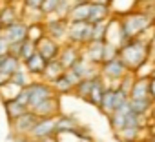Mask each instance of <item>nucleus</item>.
I'll use <instances>...</instances> for the list:
<instances>
[{
    "label": "nucleus",
    "mask_w": 155,
    "mask_h": 142,
    "mask_svg": "<svg viewBox=\"0 0 155 142\" xmlns=\"http://www.w3.org/2000/svg\"><path fill=\"white\" fill-rule=\"evenodd\" d=\"M106 88H108L106 80L99 75V77H97V80H95V84H93V88H91V93H90V97H88V102H90L91 106L99 108V106H101V102H102V97H104Z\"/></svg>",
    "instance_id": "4be33fe9"
},
{
    "label": "nucleus",
    "mask_w": 155,
    "mask_h": 142,
    "mask_svg": "<svg viewBox=\"0 0 155 142\" xmlns=\"http://www.w3.org/2000/svg\"><path fill=\"white\" fill-rule=\"evenodd\" d=\"M46 64H48V60L37 51L33 56H29L28 60H24V66H26V69L29 71V75L35 79H40L42 77V73H44V69H46Z\"/></svg>",
    "instance_id": "dca6fc26"
},
{
    "label": "nucleus",
    "mask_w": 155,
    "mask_h": 142,
    "mask_svg": "<svg viewBox=\"0 0 155 142\" xmlns=\"http://www.w3.org/2000/svg\"><path fill=\"white\" fill-rule=\"evenodd\" d=\"M58 4H60V0H44L42 6H40V9L44 11L46 17H49V15H55V13H57Z\"/></svg>",
    "instance_id": "c9c22d12"
},
{
    "label": "nucleus",
    "mask_w": 155,
    "mask_h": 142,
    "mask_svg": "<svg viewBox=\"0 0 155 142\" xmlns=\"http://www.w3.org/2000/svg\"><path fill=\"white\" fill-rule=\"evenodd\" d=\"M28 27H29V24L24 18H20V20H17V22H13V24H9V26L4 27V38L9 44L24 42L28 38Z\"/></svg>",
    "instance_id": "9b49d317"
},
{
    "label": "nucleus",
    "mask_w": 155,
    "mask_h": 142,
    "mask_svg": "<svg viewBox=\"0 0 155 142\" xmlns=\"http://www.w3.org/2000/svg\"><path fill=\"white\" fill-rule=\"evenodd\" d=\"M57 131H79L81 133V124L69 115H58L57 117Z\"/></svg>",
    "instance_id": "bb28decb"
},
{
    "label": "nucleus",
    "mask_w": 155,
    "mask_h": 142,
    "mask_svg": "<svg viewBox=\"0 0 155 142\" xmlns=\"http://www.w3.org/2000/svg\"><path fill=\"white\" fill-rule=\"evenodd\" d=\"M24 66V62L18 58V56H15V55H6V56H2L0 58V73H6V75H13L15 71L18 69V67H22Z\"/></svg>",
    "instance_id": "5701e85b"
},
{
    "label": "nucleus",
    "mask_w": 155,
    "mask_h": 142,
    "mask_svg": "<svg viewBox=\"0 0 155 142\" xmlns=\"http://www.w3.org/2000/svg\"><path fill=\"white\" fill-rule=\"evenodd\" d=\"M58 117V115H57ZM57 117H38L37 124L29 131L26 142H38L46 137L57 135Z\"/></svg>",
    "instance_id": "39448f33"
},
{
    "label": "nucleus",
    "mask_w": 155,
    "mask_h": 142,
    "mask_svg": "<svg viewBox=\"0 0 155 142\" xmlns=\"http://www.w3.org/2000/svg\"><path fill=\"white\" fill-rule=\"evenodd\" d=\"M104 46H106V40H90L86 46H82V55L88 60L101 66L104 62Z\"/></svg>",
    "instance_id": "2eb2a0df"
},
{
    "label": "nucleus",
    "mask_w": 155,
    "mask_h": 142,
    "mask_svg": "<svg viewBox=\"0 0 155 142\" xmlns=\"http://www.w3.org/2000/svg\"><path fill=\"white\" fill-rule=\"evenodd\" d=\"M60 95H55L51 98H46L38 104H35L33 108H29L37 117H57L60 115V100H58Z\"/></svg>",
    "instance_id": "f8f14e48"
},
{
    "label": "nucleus",
    "mask_w": 155,
    "mask_h": 142,
    "mask_svg": "<svg viewBox=\"0 0 155 142\" xmlns=\"http://www.w3.org/2000/svg\"><path fill=\"white\" fill-rule=\"evenodd\" d=\"M9 42L4 38V37H0V58L2 56H6V55H9Z\"/></svg>",
    "instance_id": "58836bf2"
},
{
    "label": "nucleus",
    "mask_w": 155,
    "mask_h": 142,
    "mask_svg": "<svg viewBox=\"0 0 155 142\" xmlns=\"http://www.w3.org/2000/svg\"><path fill=\"white\" fill-rule=\"evenodd\" d=\"M0 37H4V26L0 24Z\"/></svg>",
    "instance_id": "09e8293b"
},
{
    "label": "nucleus",
    "mask_w": 155,
    "mask_h": 142,
    "mask_svg": "<svg viewBox=\"0 0 155 142\" xmlns=\"http://www.w3.org/2000/svg\"><path fill=\"white\" fill-rule=\"evenodd\" d=\"M37 120H38V117L31 111V109H28L24 115H20V117H17L15 120H11L9 124H11V133L17 137V138H28V135H29V131L33 129V126L37 124Z\"/></svg>",
    "instance_id": "6e6552de"
},
{
    "label": "nucleus",
    "mask_w": 155,
    "mask_h": 142,
    "mask_svg": "<svg viewBox=\"0 0 155 142\" xmlns=\"http://www.w3.org/2000/svg\"><path fill=\"white\" fill-rule=\"evenodd\" d=\"M28 89H29V97H31V100H29V108H33L35 104H38V102H42V100H46V98H51V97H55V95H58L57 91H55V88H53V84H49V82H46V80H31V84L28 86Z\"/></svg>",
    "instance_id": "0eeeda50"
},
{
    "label": "nucleus",
    "mask_w": 155,
    "mask_h": 142,
    "mask_svg": "<svg viewBox=\"0 0 155 142\" xmlns=\"http://www.w3.org/2000/svg\"><path fill=\"white\" fill-rule=\"evenodd\" d=\"M4 2H18V0H4Z\"/></svg>",
    "instance_id": "3c124183"
},
{
    "label": "nucleus",
    "mask_w": 155,
    "mask_h": 142,
    "mask_svg": "<svg viewBox=\"0 0 155 142\" xmlns=\"http://www.w3.org/2000/svg\"><path fill=\"white\" fill-rule=\"evenodd\" d=\"M0 2H2V0H0Z\"/></svg>",
    "instance_id": "864d4df0"
},
{
    "label": "nucleus",
    "mask_w": 155,
    "mask_h": 142,
    "mask_svg": "<svg viewBox=\"0 0 155 142\" xmlns=\"http://www.w3.org/2000/svg\"><path fill=\"white\" fill-rule=\"evenodd\" d=\"M53 88L58 95H68V93H73L75 91V84L66 77V71H64V75L58 77L55 82H53Z\"/></svg>",
    "instance_id": "c756f323"
},
{
    "label": "nucleus",
    "mask_w": 155,
    "mask_h": 142,
    "mask_svg": "<svg viewBox=\"0 0 155 142\" xmlns=\"http://www.w3.org/2000/svg\"><path fill=\"white\" fill-rule=\"evenodd\" d=\"M150 55H151V60H155V33L153 37H150Z\"/></svg>",
    "instance_id": "a19ab883"
},
{
    "label": "nucleus",
    "mask_w": 155,
    "mask_h": 142,
    "mask_svg": "<svg viewBox=\"0 0 155 142\" xmlns=\"http://www.w3.org/2000/svg\"><path fill=\"white\" fill-rule=\"evenodd\" d=\"M120 18V26H122V31L126 35V38H135V37H140L153 22V18L144 13V11H128L124 15L119 17Z\"/></svg>",
    "instance_id": "f03ea898"
},
{
    "label": "nucleus",
    "mask_w": 155,
    "mask_h": 142,
    "mask_svg": "<svg viewBox=\"0 0 155 142\" xmlns=\"http://www.w3.org/2000/svg\"><path fill=\"white\" fill-rule=\"evenodd\" d=\"M148 142H155V133H150V138H148Z\"/></svg>",
    "instance_id": "49530a36"
},
{
    "label": "nucleus",
    "mask_w": 155,
    "mask_h": 142,
    "mask_svg": "<svg viewBox=\"0 0 155 142\" xmlns=\"http://www.w3.org/2000/svg\"><path fill=\"white\" fill-rule=\"evenodd\" d=\"M128 73H130V67L124 64V60L120 56L111 58V60L101 64V77L106 80V84L110 88H117L119 86V80L122 77H126Z\"/></svg>",
    "instance_id": "7ed1b4c3"
},
{
    "label": "nucleus",
    "mask_w": 155,
    "mask_h": 142,
    "mask_svg": "<svg viewBox=\"0 0 155 142\" xmlns=\"http://www.w3.org/2000/svg\"><path fill=\"white\" fill-rule=\"evenodd\" d=\"M90 40H93V24L90 20L69 22V27H68V42L77 44V46H86Z\"/></svg>",
    "instance_id": "20e7f679"
},
{
    "label": "nucleus",
    "mask_w": 155,
    "mask_h": 142,
    "mask_svg": "<svg viewBox=\"0 0 155 142\" xmlns=\"http://www.w3.org/2000/svg\"><path fill=\"white\" fill-rule=\"evenodd\" d=\"M9 80H11V77H9V75H6V73H0V86L8 84Z\"/></svg>",
    "instance_id": "37998d69"
},
{
    "label": "nucleus",
    "mask_w": 155,
    "mask_h": 142,
    "mask_svg": "<svg viewBox=\"0 0 155 142\" xmlns=\"http://www.w3.org/2000/svg\"><path fill=\"white\" fill-rule=\"evenodd\" d=\"M64 66L58 62V58H53V60H48V64H46V69H44V73H42V80H46V82H49V84H53L58 77H62L64 75Z\"/></svg>",
    "instance_id": "a211bd4d"
},
{
    "label": "nucleus",
    "mask_w": 155,
    "mask_h": 142,
    "mask_svg": "<svg viewBox=\"0 0 155 142\" xmlns=\"http://www.w3.org/2000/svg\"><path fill=\"white\" fill-rule=\"evenodd\" d=\"M4 109H6V115H8L9 122H11V120H15L17 117L24 115L29 108H28V106H24V104H20V102L15 98V100H8V102H4Z\"/></svg>",
    "instance_id": "a878e982"
},
{
    "label": "nucleus",
    "mask_w": 155,
    "mask_h": 142,
    "mask_svg": "<svg viewBox=\"0 0 155 142\" xmlns=\"http://www.w3.org/2000/svg\"><path fill=\"white\" fill-rule=\"evenodd\" d=\"M99 109L106 115V117H110L113 111H115V88H106V91H104V97H102V102H101V106H99Z\"/></svg>",
    "instance_id": "393cba45"
},
{
    "label": "nucleus",
    "mask_w": 155,
    "mask_h": 142,
    "mask_svg": "<svg viewBox=\"0 0 155 142\" xmlns=\"http://www.w3.org/2000/svg\"><path fill=\"white\" fill-rule=\"evenodd\" d=\"M79 2H91V0H73V4H79Z\"/></svg>",
    "instance_id": "de8ad7c7"
},
{
    "label": "nucleus",
    "mask_w": 155,
    "mask_h": 142,
    "mask_svg": "<svg viewBox=\"0 0 155 142\" xmlns=\"http://www.w3.org/2000/svg\"><path fill=\"white\" fill-rule=\"evenodd\" d=\"M17 100H18L20 104H24V106H28V108H29V100H31V97H29V89H28V86L20 89V93H18Z\"/></svg>",
    "instance_id": "4c0bfd02"
},
{
    "label": "nucleus",
    "mask_w": 155,
    "mask_h": 142,
    "mask_svg": "<svg viewBox=\"0 0 155 142\" xmlns=\"http://www.w3.org/2000/svg\"><path fill=\"white\" fill-rule=\"evenodd\" d=\"M37 53V42H33V40H29V38H26L24 42H22V51H20V60L24 62V60H28L29 56H33Z\"/></svg>",
    "instance_id": "f704fd0d"
},
{
    "label": "nucleus",
    "mask_w": 155,
    "mask_h": 142,
    "mask_svg": "<svg viewBox=\"0 0 155 142\" xmlns=\"http://www.w3.org/2000/svg\"><path fill=\"white\" fill-rule=\"evenodd\" d=\"M44 26H46V35L53 37L60 44L68 42V27H69V20L68 18H60L57 15H49V17H46Z\"/></svg>",
    "instance_id": "423d86ee"
},
{
    "label": "nucleus",
    "mask_w": 155,
    "mask_h": 142,
    "mask_svg": "<svg viewBox=\"0 0 155 142\" xmlns=\"http://www.w3.org/2000/svg\"><path fill=\"white\" fill-rule=\"evenodd\" d=\"M153 75H155V66H153Z\"/></svg>",
    "instance_id": "603ef678"
},
{
    "label": "nucleus",
    "mask_w": 155,
    "mask_h": 142,
    "mask_svg": "<svg viewBox=\"0 0 155 142\" xmlns=\"http://www.w3.org/2000/svg\"><path fill=\"white\" fill-rule=\"evenodd\" d=\"M110 27V18L108 20H101L93 24V40H106V33Z\"/></svg>",
    "instance_id": "72a5a7b5"
},
{
    "label": "nucleus",
    "mask_w": 155,
    "mask_h": 142,
    "mask_svg": "<svg viewBox=\"0 0 155 142\" xmlns=\"http://www.w3.org/2000/svg\"><path fill=\"white\" fill-rule=\"evenodd\" d=\"M150 133H155V122H153V126L150 127Z\"/></svg>",
    "instance_id": "8fccbe9b"
},
{
    "label": "nucleus",
    "mask_w": 155,
    "mask_h": 142,
    "mask_svg": "<svg viewBox=\"0 0 155 142\" xmlns=\"http://www.w3.org/2000/svg\"><path fill=\"white\" fill-rule=\"evenodd\" d=\"M90 11H91V2H79L73 4L68 20L69 22H79V20H88L90 18Z\"/></svg>",
    "instance_id": "412c9836"
},
{
    "label": "nucleus",
    "mask_w": 155,
    "mask_h": 142,
    "mask_svg": "<svg viewBox=\"0 0 155 142\" xmlns=\"http://www.w3.org/2000/svg\"><path fill=\"white\" fill-rule=\"evenodd\" d=\"M130 98H151L150 93V77H137L131 91H130Z\"/></svg>",
    "instance_id": "f3484780"
},
{
    "label": "nucleus",
    "mask_w": 155,
    "mask_h": 142,
    "mask_svg": "<svg viewBox=\"0 0 155 142\" xmlns=\"http://www.w3.org/2000/svg\"><path fill=\"white\" fill-rule=\"evenodd\" d=\"M38 142H58V138H57V135H51V137H46V138H42Z\"/></svg>",
    "instance_id": "c03bdc74"
},
{
    "label": "nucleus",
    "mask_w": 155,
    "mask_h": 142,
    "mask_svg": "<svg viewBox=\"0 0 155 142\" xmlns=\"http://www.w3.org/2000/svg\"><path fill=\"white\" fill-rule=\"evenodd\" d=\"M60 49H62V44H60L58 40H55L53 37H49V35L42 37V38L37 42V51H38L46 60L57 58L58 53H60Z\"/></svg>",
    "instance_id": "ddd939ff"
},
{
    "label": "nucleus",
    "mask_w": 155,
    "mask_h": 142,
    "mask_svg": "<svg viewBox=\"0 0 155 142\" xmlns=\"http://www.w3.org/2000/svg\"><path fill=\"white\" fill-rule=\"evenodd\" d=\"M71 69H73L81 79H95V77L101 75V66L95 64V62H91V60H88L84 55L75 62V66H73Z\"/></svg>",
    "instance_id": "4468645a"
},
{
    "label": "nucleus",
    "mask_w": 155,
    "mask_h": 142,
    "mask_svg": "<svg viewBox=\"0 0 155 142\" xmlns=\"http://www.w3.org/2000/svg\"><path fill=\"white\" fill-rule=\"evenodd\" d=\"M95 80H97V77L95 79H82L79 84L75 86V95L79 97V98H84V100H88V97H90V93H91V88H93V84H95Z\"/></svg>",
    "instance_id": "c85d7f7f"
},
{
    "label": "nucleus",
    "mask_w": 155,
    "mask_h": 142,
    "mask_svg": "<svg viewBox=\"0 0 155 142\" xmlns=\"http://www.w3.org/2000/svg\"><path fill=\"white\" fill-rule=\"evenodd\" d=\"M95 4H106V6H111V0H91Z\"/></svg>",
    "instance_id": "a18cd8bd"
},
{
    "label": "nucleus",
    "mask_w": 155,
    "mask_h": 142,
    "mask_svg": "<svg viewBox=\"0 0 155 142\" xmlns=\"http://www.w3.org/2000/svg\"><path fill=\"white\" fill-rule=\"evenodd\" d=\"M113 17V9L111 6H106V4H95L91 2V11H90V22L95 24V22H101V20H108Z\"/></svg>",
    "instance_id": "aec40b11"
},
{
    "label": "nucleus",
    "mask_w": 155,
    "mask_h": 142,
    "mask_svg": "<svg viewBox=\"0 0 155 142\" xmlns=\"http://www.w3.org/2000/svg\"><path fill=\"white\" fill-rule=\"evenodd\" d=\"M20 51H22V42H15V44L9 46V53L18 56V58H20Z\"/></svg>",
    "instance_id": "ea45409f"
},
{
    "label": "nucleus",
    "mask_w": 155,
    "mask_h": 142,
    "mask_svg": "<svg viewBox=\"0 0 155 142\" xmlns=\"http://www.w3.org/2000/svg\"><path fill=\"white\" fill-rule=\"evenodd\" d=\"M142 131H144V127H139V126H124V127H120L119 131H113V133L120 142H139Z\"/></svg>",
    "instance_id": "6ab92c4d"
},
{
    "label": "nucleus",
    "mask_w": 155,
    "mask_h": 142,
    "mask_svg": "<svg viewBox=\"0 0 155 142\" xmlns=\"http://www.w3.org/2000/svg\"><path fill=\"white\" fill-rule=\"evenodd\" d=\"M22 18L28 22V24H35V22H44L46 20V15L40 8H26L24 6V15Z\"/></svg>",
    "instance_id": "2f4dec72"
},
{
    "label": "nucleus",
    "mask_w": 155,
    "mask_h": 142,
    "mask_svg": "<svg viewBox=\"0 0 155 142\" xmlns=\"http://www.w3.org/2000/svg\"><path fill=\"white\" fill-rule=\"evenodd\" d=\"M119 51H120L119 46H115L111 42H106V46H104V62H108L111 58H117L119 56Z\"/></svg>",
    "instance_id": "e433bc0d"
},
{
    "label": "nucleus",
    "mask_w": 155,
    "mask_h": 142,
    "mask_svg": "<svg viewBox=\"0 0 155 142\" xmlns=\"http://www.w3.org/2000/svg\"><path fill=\"white\" fill-rule=\"evenodd\" d=\"M31 80H33V77L29 75V71L26 69V66L18 67L15 73L11 75V82H15V84H17V86H20V88L29 86V84H31Z\"/></svg>",
    "instance_id": "7c9ffc66"
},
{
    "label": "nucleus",
    "mask_w": 155,
    "mask_h": 142,
    "mask_svg": "<svg viewBox=\"0 0 155 142\" xmlns=\"http://www.w3.org/2000/svg\"><path fill=\"white\" fill-rule=\"evenodd\" d=\"M20 86H17L15 82H8L4 86H0V98H2V102H8V100H15L20 93Z\"/></svg>",
    "instance_id": "cd10ccee"
},
{
    "label": "nucleus",
    "mask_w": 155,
    "mask_h": 142,
    "mask_svg": "<svg viewBox=\"0 0 155 142\" xmlns=\"http://www.w3.org/2000/svg\"><path fill=\"white\" fill-rule=\"evenodd\" d=\"M42 37H46V26H44V22L29 24V27H28V38L33 40V42H38Z\"/></svg>",
    "instance_id": "473e14b6"
},
{
    "label": "nucleus",
    "mask_w": 155,
    "mask_h": 142,
    "mask_svg": "<svg viewBox=\"0 0 155 142\" xmlns=\"http://www.w3.org/2000/svg\"><path fill=\"white\" fill-rule=\"evenodd\" d=\"M119 56L124 60V64L130 67V71H135L139 66H142L146 60L151 58V55H150V40H144L142 37L130 38L124 46H120Z\"/></svg>",
    "instance_id": "f257e3e1"
},
{
    "label": "nucleus",
    "mask_w": 155,
    "mask_h": 142,
    "mask_svg": "<svg viewBox=\"0 0 155 142\" xmlns=\"http://www.w3.org/2000/svg\"><path fill=\"white\" fill-rule=\"evenodd\" d=\"M24 15V2L18 0V2H0V24L4 27L20 20Z\"/></svg>",
    "instance_id": "1a4fd4ad"
},
{
    "label": "nucleus",
    "mask_w": 155,
    "mask_h": 142,
    "mask_svg": "<svg viewBox=\"0 0 155 142\" xmlns=\"http://www.w3.org/2000/svg\"><path fill=\"white\" fill-rule=\"evenodd\" d=\"M130 106L139 115H151L155 108V100L153 98H130Z\"/></svg>",
    "instance_id": "b1692460"
},
{
    "label": "nucleus",
    "mask_w": 155,
    "mask_h": 142,
    "mask_svg": "<svg viewBox=\"0 0 155 142\" xmlns=\"http://www.w3.org/2000/svg\"><path fill=\"white\" fill-rule=\"evenodd\" d=\"M150 93H151V98L155 100V75L150 77Z\"/></svg>",
    "instance_id": "79ce46f5"
},
{
    "label": "nucleus",
    "mask_w": 155,
    "mask_h": 142,
    "mask_svg": "<svg viewBox=\"0 0 155 142\" xmlns=\"http://www.w3.org/2000/svg\"><path fill=\"white\" fill-rule=\"evenodd\" d=\"M82 56V46H77V44H71V42H66L62 44V49L58 53V62L64 66V69H71L75 66V62Z\"/></svg>",
    "instance_id": "9d476101"
}]
</instances>
